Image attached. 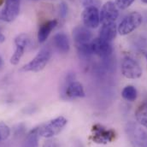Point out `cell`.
<instances>
[{
  "mask_svg": "<svg viewBox=\"0 0 147 147\" xmlns=\"http://www.w3.org/2000/svg\"><path fill=\"white\" fill-rule=\"evenodd\" d=\"M91 49L93 54L98 56L102 58H107L112 54L113 49L110 42L103 40L99 38L92 39L90 42Z\"/></svg>",
  "mask_w": 147,
  "mask_h": 147,
  "instance_id": "cell-10",
  "label": "cell"
},
{
  "mask_svg": "<svg viewBox=\"0 0 147 147\" xmlns=\"http://www.w3.org/2000/svg\"><path fill=\"white\" fill-rule=\"evenodd\" d=\"M142 20V16L139 12H132L121 22L117 31L121 35H127L140 26Z\"/></svg>",
  "mask_w": 147,
  "mask_h": 147,
  "instance_id": "cell-4",
  "label": "cell"
},
{
  "mask_svg": "<svg viewBox=\"0 0 147 147\" xmlns=\"http://www.w3.org/2000/svg\"><path fill=\"white\" fill-rule=\"evenodd\" d=\"M10 134L9 127L3 122H0V141L6 140Z\"/></svg>",
  "mask_w": 147,
  "mask_h": 147,
  "instance_id": "cell-21",
  "label": "cell"
},
{
  "mask_svg": "<svg viewBox=\"0 0 147 147\" xmlns=\"http://www.w3.org/2000/svg\"><path fill=\"white\" fill-rule=\"evenodd\" d=\"M135 116L138 123L147 128V104L141 105L137 109Z\"/></svg>",
  "mask_w": 147,
  "mask_h": 147,
  "instance_id": "cell-17",
  "label": "cell"
},
{
  "mask_svg": "<svg viewBox=\"0 0 147 147\" xmlns=\"http://www.w3.org/2000/svg\"><path fill=\"white\" fill-rule=\"evenodd\" d=\"M145 55H146V59H147V52L146 53H145Z\"/></svg>",
  "mask_w": 147,
  "mask_h": 147,
  "instance_id": "cell-30",
  "label": "cell"
},
{
  "mask_svg": "<svg viewBox=\"0 0 147 147\" xmlns=\"http://www.w3.org/2000/svg\"><path fill=\"white\" fill-rule=\"evenodd\" d=\"M121 74L127 79H139L142 75V69L132 57H127L121 63Z\"/></svg>",
  "mask_w": 147,
  "mask_h": 147,
  "instance_id": "cell-6",
  "label": "cell"
},
{
  "mask_svg": "<svg viewBox=\"0 0 147 147\" xmlns=\"http://www.w3.org/2000/svg\"><path fill=\"white\" fill-rule=\"evenodd\" d=\"M5 41V37H4V35L0 32V44L1 43H3Z\"/></svg>",
  "mask_w": 147,
  "mask_h": 147,
  "instance_id": "cell-26",
  "label": "cell"
},
{
  "mask_svg": "<svg viewBox=\"0 0 147 147\" xmlns=\"http://www.w3.org/2000/svg\"><path fill=\"white\" fill-rule=\"evenodd\" d=\"M59 142L57 140L53 139V138H49L47 139L44 144H43V147H59Z\"/></svg>",
  "mask_w": 147,
  "mask_h": 147,
  "instance_id": "cell-23",
  "label": "cell"
},
{
  "mask_svg": "<svg viewBox=\"0 0 147 147\" xmlns=\"http://www.w3.org/2000/svg\"><path fill=\"white\" fill-rule=\"evenodd\" d=\"M99 14L100 22L103 25L114 23L119 16V9L115 3L109 1L103 5Z\"/></svg>",
  "mask_w": 147,
  "mask_h": 147,
  "instance_id": "cell-8",
  "label": "cell"
},
{
  "mask_svg": "<svg viewBox=\"0 0 147 147\" xmlns=\"http://www.w3.org/2000/svg\"><path fill=\"white\" fill-rule=\"evenodd\" d=\"M125 132L133 146L147 147V132L140 124L134 121H129L125 127Z\"/></svg>",
  "mask_w": 147,
  "mask_h": 147,
  "instance_id": "cell-1",
  "label": "cell"
},
{
  "mask_svg": "<svg viewBox=\"0 0 147 147\" xmlns=\"http://www.w3.org/2000/svg\"><path fill=\"white\" fill-rule=\"evenodd\" d=\"M82 20L87 28H97L100 23V14L94 5L85 8L82 13Z\"/></svg>",
  "mask_w": 147,
  "mask_h": 147,
  "instance_id": "cell-9",
  "label": "cell"
},
{
  "mask_svg": "<svg viewBox=\"0 0 147 147\" xmlns=\"http://www.w3.org/2000/svg\"><path fill=\"white\" fill-rule=\"evenodd\" d=\"M3 2H4V0H0V5H2L3 3Z\"/></svg>",
  "mask_w": 147,
  "mask_h": 147,
  "instance_id": "cell-28",
  "label": "cell"
},
{
  "mask_svg": "<svg viewBox=\"0 0 147 147\" xmlns=\"http://www.w3.org/2000/svg\"><path fill=\"white\" fill-rule=\"evenodd\" d=\"M117 32V28L115 22L110 24H104L99 31L98 38L103 40L110 42L116 37Z\"/></svg>",
  "mask_w": 147,
  "mask_h": 147,
  "instance_id": "cell-15",
  "label": "cell"
},
{
  "mask_svg": "<svg viewBox=\"0 0 147 147\" xmlns=\"http://www.w3.org/2000/svg\"><path fill=\"white\" fill-rule=\"evenodd\" d=\"M66 124H67V119L63 116H58L48 122L41 124L40 126L35 128L39 137L49 139L57 135L63 129Z\"/></svg>",
  "mask_w": 147,
  "mask_h": 147,
  "instance_id": "cell-2",
  "label": "cell"
},
{
  "mask_svg": "<svg viewBox=\"0 0 147 147\" xmlns=\"http://www.w3.org/2000/svg\"><path fill=\"white\" fill-rule=\"evenodd\" d=\"M29 43V38L26 34H20L19 36H17L15 39V44H16V50L14 54L12 55V57H10V63L13 65H16L19 63V62L21 61L25 49L28 46Z\"/></svg>",
  "mask_w": 147,
  "mask_h": 147,
  "instance_id": "cell-11",
  "label": "cell"
},
{
  "mask_svg": "<svg viewBox=\"0 0 147 147\" xmlns=\"http://www.w3.org/2000/svg\"><path fill=\"white\" fill-rule=\"evenodd\" d=\"M53 44L57 50L61 53H68L70 49V44L68 36L63 33L57 34L53 37Z\"/></svg>",
  "mask_w": 147,
  "mask_h": 147,
  "instance_id": "cell-14",
  "label": "cell"
},
{
  "mask_svg": "<svg viewBox=\"0 0 147 147\" xmlns=\"http://www.w3.org/2000/svg\"><path fill=\"white\" fill-rule=\"evenodd\" d=\"M21 0H5V5L0 11V20L11 22L20 13Z\"/></svg>",
  "mask_w": 147,
  "mask_h": 147,
  "instance_id": "cell-7",
  "label": "cell"
},
{
  "mask_svg": "<svg viewBox=\"0 0 147 147\" xmlns=\"http://www.w3.org/2000/svg\"><path fill=\"white\" fill-rule=\"evenodd\" d=\"M2 64H3V59L0 57V67L2 66Z\"/></svg>",
  "mask_w": 147,
  "mask_h": 147,
  "instance_id": "cell-27",
  "label": "cell"
},
{
  "mask_svg": "<svg viewBox=\"0 0 147 147\" xmlns=\"http://www.w3.org/2000/svg\"><path fill=\"white\" fill-rule=\"evenodd\" d=\"M51 57V51L48 48L42 49L36 56L22 69L24 72H38L45 69Z\"/></svg>",
  "mask_w": 147,
  "mask_h": 147,
  "instance_id": "cell-3",
  "label": "cell"
},
{
  "mask_svg": "<svg viewBox=\"0 0 147 147\" xmlns=\"http://www.w3.org/2000/svg\"><path fill=\"white\" fill-rule=\"evenodd\" d=\"M115 138V133L100 124H96L92 128L91 139L97 144H107L113 141Z\"/></svg>",
  "mask_w": 147,
  "mask_h": 147,
  "instance_id": "cell-5",
  "label": "cell"
},
{
  "mask_svg": "<svg viewBox=\"0 0 147 147\" xmlns=\"http://www.w3.org/2000/svg\"><path fill=\"white\" fill-rule=\"evenodd\" d=\"M134 2V0H115V4L119 9H125L128 8Z\"/></svg>",
  "mask_w": 147,
  "mask_h": 147,
  "instance_id": "cell-22",
  "label": "cell"
},
{
  "mask_svg": "<svg viewBox=\"0 0 147 147\" xmlns=\"http://www.w3.org/2000/svg\"><path fill=\"white\" fill-rule=\"evenodd\" d=\"M59 11H60V16L64 18L66 16H67V13H68V7L66 5V3H62L59 6Z\"/></svg>",
  "mask_w": 147,
  "mask_h": 147,
  "instance_id": "cell-24",
  "label": "cell"
},
{
  "mask_svg": "<svg viewBox=\"0 0 147 147\" xmlns=\"http://www.w3.org/2000/svg\"><path fill=\"white\" fill-rule=\"evenodd\" d=\"M38 137H39V135L37 133L36 128L33 129L29 133V134H28V138L26 140L24 147H38Z\"/></svg>",
  "mask_w": 147,
  "mask_h": 147,
  "instance_id": "cell-19",
  "label": "cell"
},
{
  "mask_svg": "<svg viewBox=\"0 0 147 147\" xmlns=\"http://www.w3.org/2000/svg\"><path fill=\"white\" fill-rule=\"evenodd\" d=\"M137 90L134 86H127L126 87L123 88L121 92V96L124 99L129 102H134L137 98Z\"/></svg>",
  "mask_w": 147,
  "mask_h": 147,
  "instance_id": "cell-18",
  "label": "cell"
},
{
  "mask_svg": "<svg viewBox=\"0 0 147 147\" xmlns=\"http://www.w3.org/2000/svg\"><path fill=\"white\" fill-rule=\"evenodd\" d=\"M79 2L85 7H89V6H92L93 5V3H94V0H79Z\"/></svg>",
  "mask_w": 147,
  "mask_h": 147,
  "instance_id": "cell-25",
  "label": "cell"
},
{
  "mask_svg": "<svg viewBox=\"0 0 147 147\" xmlns=\"http://www.w3.org/2000/svg\"><path fill=\"white\" fill-rule=\"evenodd\" d=\"M65 95L69 98H84L86 96L83 86L78 81H71L69 83L65 90Z\"/></svg>",
  "mask_w": 147,
  "mask_h": 147,
  "instance_id": "cell-13",
  "label": "cell"
},
{
  "mask_svg": "<svg viewBox=\"0 0 147 147\" xmlns=\"http://www.w3.org/2000/svg\"><path fill=\"white\" fill-rule=\"evenodd\" d=\"M57 25V20H51V21H48L47 22H45V24H43L40 28L38 29V40L39 43H44L47 38L49 37L50 34L51 33V31L56 28V26Z\"/></svg>",
  "mask_w": 147,
  "mask_h": 147,
  "instance_id": "cell-16",
  "label": "cell"
},
{
  "mask_svg": "<svg viewBox=\"0 0 147 147\" xmlns=\"http://www.w3.org/2000/svg\"><path fill=\"white\" fill-rule=\"evenodd\" d=\"M76 48L77 51L79 52V54H80L82 57H89L91 56L92 53V49H91V45L90 43L87 44H76Z\"/></svg>",
  "mask_w": 147,
  "mask_h": 147,
  "instance_id": "cell-20",
  "label": "cell"
},
{
  "mask_svg": "<svg viewBox=\"0 0 147 147\" xmlns=\"http://www.w3.org/2000/svg\"><path fill=\"white\" fill-rule=\"evenodd\" d=\"M73 38L76 44H87L92 41V34L85 26H78L73 30Z\"/></svg>",
  "mask_w": 147,
  "mask_h": 147,
  "instance_id": "cell-12",
  "label": "cell"
},
{
  "mask_svg": "<svg viewBox=\"0 0 147 147\" xmlns=\"http://www.w3.org/2000/svg\"><path fill=\"white\" fill-rule=\"evenodd\" d=\"M144 3H147V0H141Z\"/></svg>",
  "mask_w": 147,
  "mask_h": 147,
  "instance_id": "cell-29",
  "label": "cell"
}]
</instances>
